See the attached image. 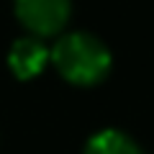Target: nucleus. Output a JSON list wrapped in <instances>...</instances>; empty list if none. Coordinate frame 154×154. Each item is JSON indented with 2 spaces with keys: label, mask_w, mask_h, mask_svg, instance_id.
Returning a JSON list of instances; mask_svg holds the SVG:
<instances>
[{
  "label": "nucleus",
  "mask_w": 154,
  "mask_h": 154,
  "mask_svg": "<svg viewBox=\"0 0 154 154\" xmlns=\"http://www.w3.org/2000/svg\"><path fill=\"white\" fill-rule=\"evenodd\" d=\"M51 64L72 85H98L110 72V49L93 33H64L51 46Z\"/></svg>",
  "instance_id": "nucleus-1"
},
{
  "label": "nucleus",
  "mask_w": 154,
  "mask_h": 154,
  "mask_svg": "<svg viewBox=\"0 0 154 154\" xmlns=\"http://www.w3.org/2000/svg\"><path fill=\"white\" fill-rule=\"evenodd\" d=\"M16 16L31 36H54L67 26L72 13V0H13Z\"/></svg>",
  "instance_id": "nucleus-2"
},
{
  "label": "nucleus",
  "mask_w": 154,
  "mask_h": 154,
  "mask_svg": "<svg viewBox=\"0 0 154 154\" xmlns=\"http://www.w3.org/2000/svg\"><path fill=\"white\" fill-rule=\"evenodd\" d=\"M51 62V49L38 36L16 38L8 49V69L18 80H33Z\"/></svg>",
  "instance_id": "nucleus-3"
},
{
  "label": "nucleus",
  "mask_w": 154,
  "mask_h": 154,
  "mask_svg": "<svg viewBox=\"0 0 154 154\" xmlns=\"http://www.w3.org/2000/svg\"><path fill=\"white\" fill-rule=\"evenodd\" d=\"M82 154H141V149L121 128H103L88 139Z\"/></svg>",
  "instance_id": "nucleus-4"
}]
</instances>
